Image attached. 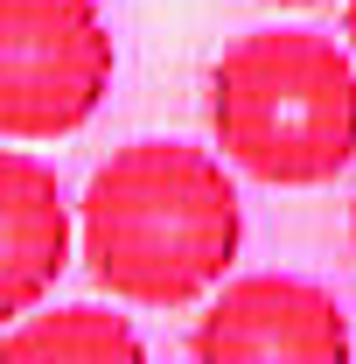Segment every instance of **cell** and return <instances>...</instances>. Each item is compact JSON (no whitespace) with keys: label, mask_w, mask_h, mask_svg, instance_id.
<instances>
[{"label":"cell","mask_w":356,"mask_h":364,"mask_svg":"<svg viewBox=\"0 0 356 364\" xmlns=\"http://www.w3.org/2000/svg\"><path fill=\"white\" fill-rule=\"evenodd\" d=\"M272 7H314V0H272Z\"/></svg>","instance_id":"obj_9"},{"label":"cell","mask_w":356,"mask_h":364,"mask_svg":"<svg viewBox=\"0 0 356 364\" xmlns=\"http://www.w3.org/2000/svg\"><path fill=\"white\" fill-rule=\"evenodd\" d=\"M238 245H245V203L210 147L133 140L84 182L77 252L112 301L196 309L230 280Z\"/></svg>","instance_id":"obj_1"},{"label":"cell","mask_w":356,"mask_h":364,"mask_svg":"<svg viewBox=\"0 0 356 364\" xmlns=\"http://www.w3.org/2000/svg\"><path fill=\"white\" fill-rule=\"evenodd\" d=\"M223 161L272 189H314L356 161V56L314 28L238 36L210 70Z\"/></svg>","instance_id":"obj_2"},{"label":"cell","mask_w":356,"mask_h":364,"mask_svg":"<svg viewBox=\"0 0 356 364\" xmlns=\"http://www.w3.org/2000/svg\"><path fill=\"white\" fill-rule=\"evenodd\" d=\"M343 36H350V56H356V0H343Z\"/></svg>","instance_id":"obj_7"},{"label":"cell","mask_w":356,"mask_h":364,"mask_svg":"<svg viewBox=\"0 0 356 364\" xmlns=\"http://www.w3.org/2000/svg\"><path fill=\"white\" fill-rule=\"evenodd\" d=\"M119 70L98 0H0V140H70Z\"/></svg>","instance_id":"obj_3"},{"label":"cell","mask_w":356,"mask_h":364,"mask_svg":"<svg viewBox=\"0 0 356 364\" xmlns=\"http://www.w3.org/2000/svg\"><path fill=\"white\" fill-rule=\"evenodd\" d=\"M350 252H356V203H350Z\"/></svg>","instance_id":"obj_8"},{"label":"cell","mask_w":356,"mask_h":364,"mask_svg":"<svg viewBox=\"0 0 356 364\" xmlns=\"http://www.w3.org/2000/svg\"><path fill=\"white\" fill-rule=\"evenodd\" d=\"M0 364H147L140 329L105 301L35 309L0 336Z\"/></svg>","instance_id":"obj_6"},{"label":"cell","mask_w":356,"mask_h":364,"mask_svg":"<svg viewBox=\"0 0 356 364\" xmlns=\"http://www.w3.org/2000/svg\"><path fill=\"white\" fill-rule=\"evenodd\" d=\"M77 259V203L49 161L0 147V329L35 316Z\"/></svg>","instance_id":"obj_5"},{"label":"cell","mask_w":356,"mask_h":364,"mask_svg":"<svg viewBox=\"0 0 356 364\" xmlns=\"http://www.w3.org/2000/svg\"><path fill=\"white\" fill-rule=\"evenodd\" d=\"M196 364H356L343 301L301 273L223 280L189 336Z\"/></svg>","instance_id":"obj_4"}]
</instances>
